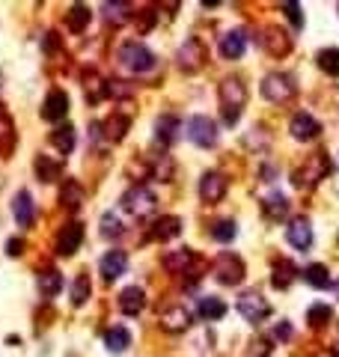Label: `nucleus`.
<instances>
[{
    "instance_id": "nucleus-2",
    "label": "nucleus",
    "mask_w": 339,
    "mask_h": 357,
    "mask_svg": "<svg viewBox=\"0 0 339 357\" xmlns=\"http://www.w3.org/2000/svg\"><path fill=\"white\" fill-rule=\"evenodd\" d=\"M116 57H119V66L128 69L131 75H146V71L155 69V54L140 42H125Z\"/></svg>"
},
{
    "instance_id": "nucleus-25",
    "label": "nucleus",
    "mask_w": 339,
    "mask_h": 357,
    "mask_svg": "<svg viewBox=\"0 0 339 357\" xmlns=\"http://www.w3.org/2000/svg\"><path fill=\"white\" fill-rule=\"evenodd\" d=\"M303 280H307L312 289H327L330 283V271H327V265H321V262H312V265H307L303 268Z\"/></svg>"
},
{
    "instance_id": "nucleus-13",
    "label": "nucleus",
    "mask_w": 339,
    "mask_h": 357,
    "mask_svg": "<svg viewBox=\"0 0 339 357\" xmlns=\"http://www.w3.org/2000/svg\"><path fill=\"white\" fill-rule=\"evenodd\" d=\"M289 131H292V137L294 140H312V137H318V131H321V125L312 119L309 113H294L292 116V122H289Z\"/></svg>"
},
{
    "instance_id": "nucleus-12",
    "label": "nucleus",
    "mask_w": 339,
    "mask_h": 357,
    "mask_svg": "<svg viewBox=\"0 0 339 357\" xmlns=\"http://www.w3.org/2000/svg\"><path fill=\"white\" fill-rule=\"evenodd\" d=\"M202 60H205V48L200 39H187L182 48H178V66L185 71H196L202 66Z\"/></svg>"
},
{
    "instance_id": "nucleus-47",
    "label": "nucleus",
    "mask_w": 339,
    "mask_h": 357,
    "mask_svg": "<svg viewBox=\"0 0 339 357\" xmlns=\"http://www.w3.org/2000/svg\"><path fill=\"white\" fill-rule=\"evenodd\" d=\"M336 289H339V286H336Z\"/></svg>"
},
{
    "instance_id": "nucleus-19",
    "label": "nucleus",
    "mask_w": 339,
    "mask_h": 357,
    "mask_svg": "<svg viewBox=\"0 0 339 357\" xmlns=\"http://www.w3.org/2000/svg\"><path fill=\"white\" fill-rule=\"evenodd\" d=\"M143 307H146V295H143V289H137V286H128V289H122V295H119V310L125 312V316H137Z\"/></svg>"
},
{
    "instance_id": "nucleus-14",
    "label": "nucleus",
    "mask_w": 339,
    "mask_h": 357,
    "mask_svg": "<svg viewBox=\"0 0 339 357\" xmlns=\"http://www.w3.org/2000/svg\"><path fill=\"white\" fill-rule=\"evenodd\" d=\"M12 211H15L18 227H24V229H30V227H33V220H36V205H33L30 191H18V194H15Z\"/></svg>"
},
{
    "instance_id": "nucleus-39",
    "label": "nucleus",
    "mask_w": 339,
    "mask_h": 357,
    "mask_svg": "<svg viewBox=\"0 0 339 357\" xmlns=\"http://www.w3.org/2000/svg\"><path fill=\"white\" fill-rule=\"evenodd\" d=\"M128 15H131V6H128V3H104V18H107L110 24L128 21Z\"/></svg>"
},
{
    "instance_id": "nucleus-1",
    "label": "nucleus",
    "mask_w": 339,
    "mask_h": 357,
    "mask_svg": "<svg viewBox=\"0 0 339 357\" xmlns=\"http://www.w3.org/2000/svg\"><path fill=\"white\" fill-rule=\"evenodd\" d=\"M247 102V89L238 78H226L220 84V107H223V122L235 125L241 116V107Z\"/></svg>"
},
{
    "instance_id": "nucleus-10",
    "label": "nucleus",
    "mask_w": 339,
    "mask_h": 357,
    "mask_svg": "<svg viewBox=\"0 0 339 357\" xmlns=\"http://www.w3.org/2000/svg\"><path fill=\"white\" fill-rule=\"evenodd\" d=\"M285 238L294 250H309L312 247V227L307 218H294L289 227H285Z\"/></svg>"
},
{
    "instance_id": "nucleus-8",
    "label": "nucleus",
    "mask_w": 339,
    "mask_h": 357,
    "mask_svg": "<svg viewBox=\"0 0 339 357\" xmlns=\"http://www.w3.org/2000/svg\"><path fill=\"white\" fill-rule=\"evenodd\" d=\"M262 95L268 102H289L294 95V84L289 75H280V71H274V75H268L262 80Z\"/></svg>"
},
{
    "instance_id": "nucleus-40",
    "label": "nucleus",
    "mask_w": 339,
    "mask_h": 357,
    "mask_svg": "<svg viewBox=\"0 0 339 357\" xmlns=\"http://www.w3.org/2000/svg\"><path fill=\"white\" fill-rule=\"evenodd\" d=\"M235 232H238L235 220H218V223L211 227L214 241H232V238H235Z\"/></svg>"
},
{
    "instance_id": "nucleus-42",
    "label": "nucleus",
    "mask_w": 339,
    "mask_h": 357,
    "mask_svg": "<svg viewBox=\"0 0 339 357\" xmlns=\"http://www.w3.org/2000/svg\"><path fill=\"white\" fill-rule=\"evenodd\" d=\"M102 235H104V238L122 235V223L116 220V214H104V218H102Z\"/></svg>"
},
{
    "instance_id": "nucleus-35",
    "label": "nucleus",
    "mask_w": 339,
    "mask_h": 357,
    "mask_svg": "<svg viewBox=\"0 0 339 357\" xmlns=\"http://www.w3.org/2000/svg\"><path fill=\"white\" fill-rule=\"evenodd\" d=\"M330 319H334V310H330L327 303H312L309 312H307V321L312 327H325Z\"/></svg>"
},
{
    "instance_id": "nucleus-27",
    "label": "nucleus",
    "mask_w": 339,
    "mask_h": 357,
    "mask_svg": "<svg viewBox=\"0 0 339 357\" xmlns=\"http://www.w3.org/2000/svg\"><path fill=\"white\" fill-rule=\"evenodd\" d=\"M155 137L161 143H173L178 137V119H176V116H170V113L161 116V119L155 122Z\"/></svg>"
},
{
    "instance_id": "nucleus-15",
    "label": "nucleus",
    "mask_w": 339,
    "mask_h": 357,
    "mask_svg": "<svg viewBox=\"0 0 339 357\" xmlns=\"http://www.w3.org/2000/svg\"><path fill=\"white\" fill-rule=\"evenodd\" d=\"M223 194H226V178L220 173H205L200 178V196L205 203H220Z\"/></svg>"
},
{
    "instance_id": "nucleus-23",
    "label": "nucleus",
    "mask_w": 339,
    "mask_h": 357,
    "mask_svg": "<svg viewBox=\"0 0 339 357\" xmlns=\"http://www.w3.org/2000/svg\"><path fill=\"white\" fill-rule=\"evenodd\" d=\"M36 286H39V292L45 295V298H57V292L62 289V274L48 268V271H42L39 277H36Z\"/></svg>"
},
{
    "instance_id": "nucleus-37",
    "label": "nucleus",
    "mask_w": 339,
    "mask_h": 357,
    "mask_svg": "<svg viewBox=\"0 0 339 357\" xmlns=\"http://www.w3.org/2000/svg\"><path fill=\"white\" fill-rule=\"evenodd\" d=\"M86 298H89V277L86 274H78L75 283H71V303L80 307V303H86Z\"/></svg>"
},
{
    "instance_id": "nucleus-17",
    "label": "nucleus",
    "mask_w": 339,
    "mask_h": 357,
    "mask_svg": "<svg viewBox=\"0 0 339 357\" xmlns=\"http://www.w3.org/2000/svg\"><path fill=\"white\" fill-rule=\"evenodd\" d=\"M18 143V134H15V119L9 116V111L0 104V155H9Z\"/></svg>"
},
{
    "instance_id": "nucleus-36",
    "label": "nucleus",
    "mask_w": 339,
    "mask_h": 357,
    "mask_svg": "<svg viewBox=\"0 0 339 357\" xmlns=\"http://www.w3.org/2000/svg\"><path fill=\"white\" fill-rule=\"evenodd\" d=\"M104 131H107V137L110 140H122L125 131H128V116H122V113L110 116V119L104 122Z\"/></svg>"
},
{
    "instance_id": "nucleus-18",
    "label": "nucleus",
    "mask_w": 339,
    "mask_h": 357,
    "mask_svg": "<svg viewBox=\"0 0 339 357\" xmlns=\"http://www.w3.org/2000/svg\"><path fill=\"white\" fill-rule=\"evenodd\" d=\"M244 48H247L244 30H229V33L220 39V54H223L226 60H238L241 54H244Z\"/></svg>"
},
{
    "instance_id": "nucleus-26",
    "label": "nucleus",
    "mask_w": 339,
    "mask_h": 357,
    "mask_svg": "<svg viewBox=\"0 0 339 357\" xmlns=\"http://www.w3.org/2000/svg\"><path fill=\"white\" fill-rule=\"evenodd\" d=\"M262 42H265V48L274 54V57H280V54H285L292 48V42H289V36H285L283 30H277V27H271L268 30V36H262Z\"/></svg>"
},
{
    "instance_id": "nucleus-24",
    "label": "nucleus",
    "mask_w": 339,
    "mask_h": 357,
    "mask_svg": "<svg viewBox=\"0 0 339 357\" xmlns=\"http://www.w3.org/2000/svg\"><path fill=\"white\" fill-rule=\"evenodd\" d=\"M60 200H62V205H66L69 211H78L80 205H84V191H80V185L75 182V178L62 182V187H60Z\"/></svg>"
},
{
    "instance_id": "nucleus-29",
    "label": "nucleus",
    "mask_w": 339,
    "mask_h": 357,
    "mask_svg": "<svg viewBox=\"0 0 339 357\" xmlns=\"http://www.w3.org/2000/svg\"><path fill=\"white\" fill-rule=\"evenodd\" d=\"M196 310H200V316H202L205 321H218V319L226 316V303H223L220 298H202Z\"/></svg>"
},
{
    "instance_id": "nucleus-38",
    "label": "nucleus",
    "mask_w": 339,
    "mask_h": 357,
    "mask_svg": "<svg viewBox=\"0 0 339 357\" xmlns=\"http://www.w3.org/2000/svg\"><path fill=\"white\" fill-rule=\"evenodd\" d=\"M318 66L327 71V75L339 78V48H327L318 54Z\"/></svg>"
},
{
    "instance_id": "nucleus-31",
    "label": "nucleus",
    "mask_w": 339,
    "mask_h": 357,
    "mask_svg": "<svg viewBox=\"0 0 339 357\" xmlns=\"http://www.w3.org/2000/svg\"><path fill=\"white\" fill-rule=\"evenodd\" d=\"M104 345L110 348V352L119 354V352H125V348L131 345V334H128L125 327H110V330L104 334Z\"/></svg>"
},
{
    "instance_id": "nucleus-21",
    "label": "nucleus",
    "mask_w": 339,
    "mask_h": 357,
    "mask_svg": "<svg viewBox=\"0 0 339 357\" xmlns=\"http://www.w3.org/2000/svg\"><path fill=\"white\" fill-rule=\"evenodd\" d=\"M178 232H182V220L173 218V214L158 218L155 223H152V238H155V241H170V238H176Z\"/></svg>"
},
{
    "instance_id": "nucleus-9",
    "label": "nucleus",
    "mask_w": 339,
    "mask_h": 357,
    "mask_svg": "<svg viewBox=\"0 0 339 357\" xmlns=\"http://www.w3.org/2000/svg\"><path fill=\"white\" fill-rule=\"evenodd\" d=\"M125 268H128V256H125L122 250H107V253L102 256V262H98V271H102V277L107 283H113L116 277H122Z\"/></svg>"
},
{
    "instance_id": "nucleus-32",
    "label": "nucleus",
    "mask_w": 339,
    "mask_h": 357,
    "mask_svg": "<svg viewBox=\"0 0 339 357\" xmlns=\"http://www.w3.org/2000/svg\"><path fill=\"white\" fill-rule=\"evenodd\" d=\"M33 167H36V173H39L42 182H57V173H60V164H57V161H51L48 155H36Z\"/></svg>"
},
{
    "instance_id": "nucleus-11",
    "label": "nucleus",
    "mask_w": 339,
    "mask_h": 357,
    "mask_svg": "<svg viewBox=\"0 0 339 357\" xmlns=\"http://www.w3.org/2000/svg\"><path fill=\"white\" fill-rule=\"evenodd\" d=\"M80 241H84V227L75 223V220L66 223V227L60 229V235H57V253L60 256H71L80 247Z\"/></svg>"
},
{
    "instance_id": "nucleus-6",
    "label": "nucleus",
    "mask_w": 339,
    "mask_h": 357,
    "mask_svg": "<svg viewBox=\"0 0 339 357\" xmlns=\"http://www.w3.org/2000/svg\"><path fill=\"white\" fill-rule=\"evenodd\" d=\"M214 274H218V280L223 286H238L244 280V262L235 253H220L218 262H214Z\"/></svg>"
},
{
    "instance_id": "nucleus-43",
    "label": "nucleus",
    "mask_w": 339,
    "mask_h": 357,
    "mask_svg": "<svg viewBox=\"0 0 339 357\" xmlns=\"http://www.w3.org/2000/svg\"><path fill=\"white\" fill-rule=\"evenodd\" d=\"M283 12H285V18H289L294 27H303V15H301V6H298V3L285 0V3H283Z\"/></svg>"
},
{
    "instance_id": "nucleus-7",
    "label": "nucleus",
    "mask_w": 339,
    "mask_h": 357,
    "mask_svg": "<svg viewBox=\"0 0 339 357\" xmlns=\"http://www.w3.org/2000/svg\"><path fill=\"white\" fill-rule=\"evenodd\" d=\"M187 137H191V143H196V146L209 149L218 143V125H214L209 116H191V119H187Z\"/></svg>"
},
{
    "instance_id": "nucleus-16",
    "label": "nucleus",
    "mask_w": 339,
    "mask_h": 357,
    "mask_svg": "<svg viewBox=\"0 0 339 357\" xmlns=\"http://www.w3.org/2000/svg\"><path fill=\"white\" fill-rule=\"evenodd\" d=\"M69 113V95L62 89H51L48 98H45V107H42V116L48 122H57Z\"/></svg>"
},
{
    "instance_id": "nucleus-34",
    "label": "nucleus",
    "mask_w": 339,
    "mask_h": 357,
    "mask_svg": "<svg viewBox=\"0 0 339 357\" xmlns=\"http://www.w3.org/2000/svg\"><path fill=\"white\" fill-rule=\"evenodd\" d=\"M66 24H69V30L71 33H80L84 27L89 24V9L80 3V6H71L69 9V18H66Z\"/></svg>"
},
{
    "instance_id": "nucleus-44",
    "label": "nucleus",
    "mask_w": 339,
    "mask_h": 357,
    "mask_svg": "<svg viewBox=\"0 0 339 357\" xmlns=\"http://www.w3.org/2000/svg\"><path fill=\"white\" fill-rule=\"evenodd\" d=\"M271 336H274V339H289V336H292V325H289V321H280V325H274Z\"/></svg>"
},
{
    "instance_id": "nucleus-22",
    "label": "nucleus",
    "mask_w": 339,
    "mask_h": 357,
    "mask_svg": "<svg viewBox=\"0 0 339 357\" xmlns=\"http://www.w3.org/2000/svg\"><path fill=\"white\" fill-rule=\"evenodd\" d=\"M194 250H187V247H182V250H176V253H167L164 256V268L167 271H173V274H185L187 268L194 265Z\"/></svg>"
},
{
    "instance_id": "nucleus-33",
    "label": "nucleus",
    "mask_w": 339,
    "mask_h": 357,
    "mask_svg": "<svg viewBox=\"0 0 339 357\" xmlns=\"http://www.w3.org/2000/svg\"><path fill=\"white\" fill-rule=\"evenodd\" d=\"M294 277H298V268H294L292 262H280V265L274 268V277H271V283L277 286V289H289Z\"/></svg>"
},
{
    "instance_id": "nucleus-41",
    "label": "nucleus",
    "mask_w": 339,
    "mask_h": 357,
    "mask_svg": "<svg viewBox=\"0 0 339 357\" xmlns=\"http://www.w3.org/2000/svg\"><path fill=\"white\" fill-rule=\"evenodd\" d=\"M152 176L161 178V182H170V178H173V161L167 155H158L155 164H152Z\"/></svg>"
},
{
    "instance_id": "nucleus-28",
    "label": "nucleus",
    "mask_w": 339,
    "mask_h": 357,
    "mask_svg": "<svg viewBox=\"0 0 339 357\" xmlns=\"http://www.w3.org/2000/svg\"><path fill=\"white\" fill-rule=\"evenodd\" d=\"M51 143L62 152V155H71V149H75V128H71V125H60V128L51 134Z\"/></svg>"
},
{
    "instance_id": "nucleus-46",
    "label": "nucleus",
    "mask_w": 339,
    "mask_h": 357,
    "mask_svg": "<svg viewBox=\"0 0 339 357\" xmlns=\"http://www.w3.org/2000/svg\"><path fill=\"white\" fill-rule=\"evenodd\" d=\"M330 354H334V357H339V343H336L334 348H330Z\"/></svg>"
},
{
    "instance_id": "nucleus-20",
    "label": "nucleus",
    "mask_w": 339,
    "mask_h": 357,
    "mask_svg": "<svg viewBox=\"0 0 339 357\" xmlns=\"http://www.w3.org/2000/svg\"><path fill=\"white\" fill-rule=\"evenodd\" d=\"M191 325V312L185 307H170L164 316H161V327L170 330V334H178V330H187Z\"/></svg>"
},
{
    "instance_id": "nucleus-45",
    "label": "nucleus",
    "mask_w": 339,
    "mask_h": 357,
    "mask_svg": "<svg viewBox=\"0 0 339 357\" xmlns=\"http://www.w3.org/2000/svg\"><path fill=\"white\" fill-rule=\"evenodd\" d=\"M21 250H24V241L21 238H9L6 241V253L9 256H21Z\"/></svg>"
},
{
    "instance_id": "nucleus-5",
    "label": "nucleus",
    "mask_w": 339,
    "mask_h": 357,
    "mask_svg": "<svg viewBox=\"0 0 339 357\" xmlns=\"http://www.w3.org/2000/svg\"><path fill=\"white\" fill-rule=\"evenodd\" d=\"M238 312L250 321V325H259V321H265L268 316H271V303H268L256 289H250L238 298Z\"/></svg>"
},
{
    "instance_id": "nucleus-3",
    "label": "nucleus",
    "mask_w": 339,
    "mask_h": 357,
    "mask_svg": "<svg viewBox=\"0 0 339 357\" xmlns=\"http://www.w3.org/2000/svg\"><path fill=\"white\" fill-rule=\"evenodd\" d=\"M155 205H158L155 194H152L149 187H143V185H134V187H128V191L122 194V209L128 214H134V218H149V214L155 211Z\"/></svg>"
},
{
    "instance_id": "nucleus-30",
    "label": "nucleus",
    "mask_w": 339,
    "mask_h": 357,
    "mask_svg": "<svg viewBox=\"0 0 339 357\" xmlns=\"http://www.w3.org/2000/svg\"><path fill=\"white\" fill-rule=\"evenodd\" d=\"M262 209H265V214H268L271 220H280V218H285V214H289V203H285L283 194H271V196H265Z\"/></svg>"
},
{
    "instance_id": "nucleus-4",
    "label": "nucleus",
    "mask_w": 339,
    "mask_h": 357,
    "mask_svg": "<svg viewBox=\"0 0 339 357\" xmlns=\"http://www.w3.org/2000/svg\"><path fill=\"white\" fill-rule=\"evenodd\" d=\"M330 173V161L325 152H316V155H309L307 161H303V167L294 173L292 182L298 185V187H312V185H318L321 178H325Z\"/></svg>"
}]
</instances>
